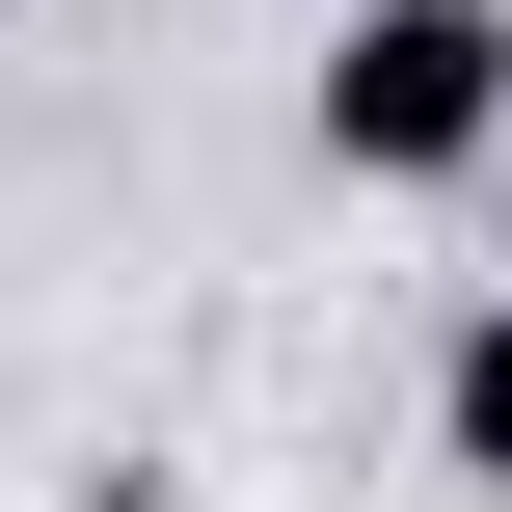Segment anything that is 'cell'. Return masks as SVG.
Instances as JSON below:
<instances>
[{"instance_id": "1", "label": "cell", "mask_w": 512, "mask_h": 512, "mask_svg": "<svg viewBox=\"0 0 512 512\" xmlns=\"http://www.w3.org/2000/svg\"><path fill=\"white\" fill-rule=\"evenodd\" d=\"M512 162V0H351L324 27V189H486Z\"/></svg>"}, {"instance_id": "2", "label": "cell", "mask_w": 512, "mask_h": 512, "mask_svg": "<svg viewBox=\"0 0 512 512\" xmlns=\"http://www.w3.org/2000/svg\"><path fill=\"white\" fill-rule=\"evenodd\" d=\"M432 459H459V486H512V297L432 351Z\"/></svg>"}]
</instances>
